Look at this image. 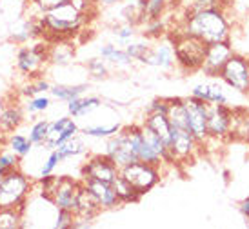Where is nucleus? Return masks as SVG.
<instances>
[{
    "instance_id": "33",
    "label": "nucleus",
    "mask_w": 249,
    "mask_h": 229,
    "mask_svg": "<svg viewBox=\"0 0 249 229\" xmlns=\"http://www.w3.org/2000/svg\"><path fill=\"white\" fill-rule=\"evenodd\" d=\"M208 9H224V4H222V0H189V2L182 4L184 17L200 13V11H208Z\"/></svg>"
},
{
    "instance_id": "25",
    "label": "nucleus",
    "mask_w": 249,
    "mask_h": 229,
    "mask_svg": "<svg viewBox=\"0 0 249 229\" xmlns=\"http://www.w3.org/2000/svg\"><path fill=\"white\" fill-rule=\"evenodd\" d=\"M4 146L9 147L11 151L18 157V159H26L29 153L33 151V142L29 140L28 135H22V133H7L6 135V140H4Z\"/></svg>"
},
{
    "instance_id": "50",
    "label": "nucleus",
    "mask_w": 249,
    "mask_h": 229,
    "mask_svg": "<svg viewBox=\"0 0 249 229\" xmlns=\"http://www.w3.org/2000/svg\"><path fill=\"white\" fill-rule=\"evenodd\" d=\"M246 95H248V98H249V89H248V93H246Z\"/></svg>"
},
{
    "instance_id": "45",
    "label": "nucleus",
    "mask_w": 249,
    "mask_h": 229,
    "mask_svg": "<svg viewBox=\"0 0 249 229\" xmlns=\"http://www.w3.org/2000/svg\"><path fill=\"white\" fill-rule=\"evenodd\" d=\"M89 228H93V220L84 218V216H75L73 226H71V229H89Z\"/></svg>"
},
{
    "instance_id": "36",
    "label": "nucleus",
    "mask_w": 249,
    "mask_h": 229,
    "mask_svg": "<svg viewBox=\"0 0 249 229\" xmlns=\"http://www.w3.org/2000/svg\"><path fill=\"white\" fill-rule=\"evenodd\" d=\"M18 167H20V159L9 147L0 144V178L9 171L18 169Z\"/></svg>"
},
{
    "instance_id": "14",
    "label": "nucleus",
    "mask_w": 249,
    "mask_h": 229,
    "mask_svg": "<svg viewBox=\"0 0 249 229\" xmlns=\"http://www.w3.org/2000/svg\"><path fill=\"white\" fill-rule=\"evenodd\" d=\"M233 46L231 40L229 42H214V44H208L206 55H204V62H202L200 71H204V75L208 76H218L220 70L224 68V64L229 60V56L233 55Z\"/></svg>"
},
{
    "instance_id": "12",
    "label": "nucleus",
    "mask_w": 249,
    "mask_h": 229,
    "mask_svg": "<svg viewBox=\"0 0 249 229\" xmlns=\"http://www.w3.org/2000/svg\"><path fill=\"white\" fill-rule=\"evenodd\" d=\"M117 164L106 155V153H97V155H91L89 159L86 160L80 167V176L82 178H95L100 182H111L115 180V176L118 175Z\"/></svg>"
},
{
    "instance_id": "8",
    "label": "nucleus",
    "mask_w": 249,
    "mask_h": 229,
    "mask_svg": "<svg viewBox=\"0 0 249 229\" xmlns=\"http://www.w3.org/2000/svg\"><path fill=\"white\" fill-rule=\"evenodd\" d=\"M202 144L195 139V135L186 125H171V144L169 149L173 153L177 164H193L198 157Z\"/></svg>"
},
{
    "instance_id": "22",
    "label": "nucleus",
    "mask_w": 249,
    "mask_h": 229,
    "mask_svg": "<svg viewBox=\"0 0 249 229\" xmlns=\"http://www.w3.org/2000/svg\"><path fill=\"white\" fill-rule=\"evenodd\" d=\"M142 124H145L151 131H155L160 137V140L169 147L171 144V124L167 115H160V113H145V118ZM171 151V149H169Z\"/></svg>"
},
{
    "instance_id": "1",
    "label": "nucleus",
    "mask_w": 249,
    "mask_h": 229,
    "mask_svg": "<svg viewBox=\"0 0 249 229\" xmlns=\"http://www.w3.org/2000/svg\"><path fill=\"white\" fill-rule=\"evenodd\" d=\"M36 18L42 28V36L48 42L70 40L78 35L88 24V17L82 11H78L71 0H66L44 11Z\"/></svg>"
},
{
    "instance_id": "15",
    "label": "nucleus",
    "mask_w": 249,
    "mask_h": 229,
    "mask_svg": "<svg viewBox=\"0 0 249 229\" xmlns=\"http://www.w3.org/2000/svg\"><path fill=\"white\" fill-rule=\"evenodd\" d=\"M80 133V127L75 122L73 117H58L55 120H49V129H48V142H46V149H56L62 146L66 140L75 137Z\"/></svg>"
},
{
    "instance_id": "21",
    "label": "nucleus",
    "mask_w": 249,
    "mask_h": 229,
    "mask_svg": "<svg viewBox=\"0 0 249 229\" xmlns=\"http://www.w3.org/2000/svg\"><path fill=\"white\" fill-rule=\"evenodd\" d=\"M68 40H56V42H49V55H48V62L53 64V66H58V68H66L73 62L75 58V49L71 48L70 44H66Z\"/></svg>"
},
{
    "instance_id": "46",
    "label": "nucleus",
    "mask_w": 249,
    "mask_h": 229,
    "mask_svg": "<svg viewBox=\"0 0 249 229\" xmlns=\"http://www.w3.org/2000/svg\"><path fill=\"white\" fill-rule=\"evenodd\" d=\"M238 209H240V213H242L244 218H248V220H249V194L246 196V198H244L242 202H240Z\"/></svg>"
},
{
    "instance_id": "11",
    "label": "nucleus",
    "mask_w": 249,
    "mask_h": 229,
    "mask_svg": "<svg viewBox=\"0 0 249 229\" xmlns=\"http://www.w3.org/2000/svg\"><path fill=\"white\" fill-rule=\"evenodd\" d=\"M106 155L109 157L115 164H117L118 169H122L127 164H133L137 162V155L133 151V146L129 142V137H127V131L122 125L113 137L106 139Z\"/></svg>"
},
{
    "instance_id": "2",
    "label": "nucleus",
    "mask_w": 249,
    "mask_h": 229,
    "mask_svg": "<svg viewBox=\"0 0 249 229\" xmlns=\"http://www.w3.org/2000/svg\"><path fill=\"white\" fill-rule=\"evenodd\" d=\"M178 31L196 36L206 44L231 40V24L224 9H208L184 17L180 20Z\"/></svg>"
},
{
    "instance_id": "17",
    "label": "nucleus",
    "mask_w": 249,
    "mask_h": 229,
    "mask_svg": "<svg viewBox=\"0 0 249 229\" xmlns=\"http://www.w3.org/2000/svg\"><path fill=\"white\" fill-rule=\"evenodd\" d=\"M80 182H82L84 188L93 194V198L98 202V206L102 208V211L117 209L122 206V202L117 196L113 186L107 184V182H100V180H95V178H80Z\"/></svg>"
},
{
    "instance_id": "32",
    "label": "nucleus",
    "mask_w": 249,
    "mask_h": 229,
    "mask_svg": "<svg viewBox=\"0 0 249 229\" xmlns=\"http://www.w3.org/2000/svg\"><path fill=\"white\" fill-rule=\"evenodd\" d=\"M48 129H49L48 118L33 120V124L29 125V131H28V137L33 142V146H38V147L46 146V142H48Z\"/></svg>"
},
{
    "instance_id": "4",
    "label": "nucleus",
    "mask_w": 249,
    "mask_h": 229,
    "mask_svg": "<svg viewBox=\"0 0 249 229\" xmlns=\"http://www.w3.org/2000/svg\"><path fill=\"white\" fill-rule=\"evenodd\" d=\"M171 42H173L175 49V62L180 70L184 73L200 71L208 44L193 35L182 33V31H177L175 36H171Z\"/></svg>"
},
{
    "instance_id": "30",
    "label": "nucleus",
    "mask_w": 249,
    "mask_h": 229,
    "mask_svg": "<svg viewBox=\"0 0 249 229\" xmlns=\"http://www.w3.org/2000/svg\"><path fill=\"white\" fill-rule=\"evenodd\" d=\"M51 104H53L51 95L42 93V95H35V97L26 98V102H24V111L29 113L31 117H35V115H42V113L48 111L49 107H51Z\"/></svg>"
},
{
    "instance_id": "39",
    "label": "nucleus",
    "mask_w": 249,
    "mask_h": 229,
    "mask_svg": "<svg viewBox=\"0 0 249 229\" xmlns=\"http://www.w3.org/2000/svg\"><path fill=\"white\" fill-rule=\"evenodd\" d=\"M60 162H62V159H60L58 151H56V149H49L48 159L44 160L40 171H38V176H49V175H53Z\"/></svg>"
},
{
    "instance_id": "3",
    "label": "nucleus",
    "mask_w": 249,
    "mask_h": 229,
    "mask_svg": "<svg viewBox=\"0 0 249 229\" xmlns=\"http://www.w3.org/2000/svg\"><path fill=\"white\" fill-rule=\"evenodd\" d=\"M35 182L18 169H13L0 178V209L26 208Z\"/></svg>"
},
{
    "instance_id": "28",
    "label": "nucleus",
    "mask_w": 249,
    "mask_h": 229,
    "mask_svg": "<svg viewBox=\"0 0 249 229\" xmlns=\"http://www.w3.org/2000/svg\"><path fill=\"white\" fill-rule=\"evenodd\" d=\"M111 186H113L115 193H117V196L120 198L122 204H137V202L142 198V196L137 193V189L133 188L131 184L120 175V171H118V175L115 176V180L111 182Z\"/></svg>"
},
{
    "instance_id": "20",
    "label": "nucleus",
    "mask_w": 249,
    "mask_h": 229,
    "mask_svg": "<svg viewBox=\"0 0 249 229\" xmlns=\"http://www.w3.org/2000/svg\"><path fill=\"white\" fill-rule=\"evenodd\" d=\"M98 56L104 58L106 62L113 64L117 68H124V70L125 68H131L133 62H135L129 56V53L124 48H118L117 44H102L98 48Z\"/></svg>"
},
{
    "instance_id": "48",
    "label": "nucleus",
    "mask_w": 249,
    "mask_h": 229,
    "mask_svg": "<svg viewBox=\"0 0 249 229\" xmlns=\"http://www.w3.org/2000/svg\"><path fill=\"white\" fill-rule=\"evenodd\" d=\"M4 140H6V133L0 129V144H4Z\"/></svg>"
},
{
    "instance_id": "27",
    "label": "nucleus",
    "mask_w": 249,
    "mask_h": 229,
    "mask_svg": "<svg viewBox=\"0 0 249 229\" xmlns=\"http://www.w3.org/2000/svg\"><path fill=\"white\" fill-rule=\"evenodd\" d=\"M56 151H58V155H60L62 162L64 160L78 159V157H82V155L88 153V144L84 142L82 137L75 135V137H71L70 140H66L62 146L56 147Z\"/></svg>"
},
{
    "instance_id": "6",
    "label": "nucleus",
    "mask_w": 249,
    "mask_h": 229,
    "mask_svg": "<svg viewBox=\"0 0 249 229\" xmlns=\"http://www.w3.org/2000/svg\"><path fill=\"white\" fill-rule=\"evenodd\" d=\"M120 175L131 184L133 188L137 189V193L140 196H144L145 193H149L160 182V178H162V167L137 160V162L122 167Z\"/></svg>"
},
{
    "instance_id": "41",
    "label": "nucleus",
    "mask_w": 249,
    "mask_h": 229,
    "mask_svg": "<svg viewBox=\"0 0 249 229\" xmlns=\"http://www.w3.org/2000/svg\"><path fill=\"white\" fill-rule=\"evenodd\" d=\"M149 48H151V46H149L147 42H133V40L124 46V49L129 53V56H131L133 60H139V62L144 58L145 55H147Z\"/></svg>"
},
{
    "instance_id": "37",
    "label": "nucleus",
    "mask_w": 249,
    "mask_h": 229,
    "mask_svg": "<svg viewBox=\"0 0 249 229\" xmlns=\"http://www.w3.org/2000/svg\"><path fill=\"white\" fill-rule=\"evenodd\" d=\"M86 70L89 73V76L93 80H106L109 76V68H107V62L100 56H95V58H89L86 62Z\"/></svg>"
},
{
    "instance_id": "16",
    "label": "nucleus",
    "mask_w": 249,
    "mask_h": 229,
    "mask_svg": "<svg viewBox=\"0 0 249 229\" xmlns=\"http://www.w3.org/2000/svg\"><path fill=\"white\" fill-rule=\"evenodd\" d=\"M144 66H151V68H159V70H173L177 62H175V49L171 38H162L159 40L157 46H151L147 55L140 60Z\"/></svg>"
},
{
    "instance_id": "9",
    "label": "nucleus",
    "mask_w": 249,
    "mask_h": 229,
    "mask_svg": "<svg viewBox=\"0 0 249 229\" xmlns=\"http://www.w3.org/2000/svg\"><path fill=\"white\" fill-rule=\"evenodd\" d=\"M218 78L228 88L246 95L249 89V58L238 55V53H233L220 70Z\"/></svg>"
},
{
    "instance_id": "44",
    "label": "nucleus",
    "mask_w": 249,
    "mask_h": 229,
    "mask_svg": "<svg viewBox=\"0 0 249 229\" xmlns=\"http://www.w3.org/2000/svg\"><path fill=\"white\" fill-rule=\"evenodd\" d=\"M62 2H66V0H35V2L29 4V6L35 9V17H38L40 13L48 11V9H51V7L58 6V4H62Z\"/></svg>"
},
{
    "instance_id": "43",
    "label": "nucleus",
    "mask_w": 249,
    "mask_h": 229,
    "mask_svg": "<svg viewBox=\"0 0 249 229\" xmlns=\"http://www.w3.org/2000/svg\"><path fill=\"white\" fill-rule=\"evenodd\" d=\"M167 109H169V98H155L149 102L145 113H160V115H167Z\"/></svg>"
},
{
    "instance_id": "18",
    "label": "nucleus",
    "mask_w": 249,
    "mask_h": 229,
    "mask_svg": "<svg viewBox=\"0 0 249 229\" xmlns=\"http://www.w3.org/2000/svg\"><path fill=\"white\" fill-rule=\"evenodd\" d=\"M98 107H102V98L97 95H82L68 102V115L73 118H82L97 111Z\"/></svg>"
},
{
    "instance_id": "42",
    "label": "nucleus",
    "mask_w": 249,
    "mask_h": 229,
    "mask_svg": "<svg viewBox=\"0 0 249 229\" xmlns=\"http://www.w3.org/2000/svg\"><path fill=\"white\" fill-rule=\"evenodd\" d=\"M206 102H208V104H228L229 98H228V95L224 93V89H222L220 86L209 82L208 100H206Z\"/></svg>"
},
{
    "instance_id": "23",
    "label": "nucleus",
    "mask_w": 249,
    "mask_h": 229,
    "mask_svg": "<svg viewBox=\"0 0 249 229\" xmlns=\"http://www.w3.org/2000/svg\"><path fill=\"white\" fill-rule=\"evenodd\" d=\"M100 213H102V208H100L98 202L93 198V194L82 186V188H80V193H78V198H76L75 216H84V218L95 220Z\"/></svg>"
},
{
    "instance_id": "26",
    "label": "nucleus",
    "mask_w": 249,
    "mask_h": 229,
    "mask_svg": "<svg viewBox=\"0 0 249 229\" xmlns=\"http://www.w3.org/2000/svg\"><path fill=\"white\" fill-rule=\"evenodd\" d=\"M26 208H4L0 209V229H18L28 228Z\"/></svg>"
},
{
    "instance_id": "47",
    "label": "nucleus",
    "mask_w": 249,
    "mask_h": 229,
    "mask_svg": "<svg viewBox=\"0 0 249 229\" xmlns=\"http://www.w3.org/2000/svg\"><path fill=\"white\" fill-rule=\"evenodd\" d=\"M95 2H97L98 7H113V6H118L124 0H95Z\"/></svg>"
},
{
    "instance_id": "35",
    "label": "nucleus",
    "mask_w": 249,
    "mask_h": 229,
    "mask_svg": "<svg viewBox=\"0 0 249 229\" xmlns=\"http://www.w3.org/2000/svg\"><path fill=\"white\" fill-rule=\"evenodd\" d=\"M120 124H97V125H86L82 129V135L89 139H109L120 129Z\"/></svg>"
},
{
    "instance_id": "29",
    "label": "nucleus",
    "mask_w": 249,
    "mask_h": 229,
    "mask_svg": "<svg viewBox=\"0 0 249 229\" xmlns=\"http://www.w3.org/2000/svg\"><path fill=\"white\" fill-rule=\"evenodd\" d=\"M180 0H144V17L145 20H155L166 17L167 11Z\"/></svg>"
},
{
    "instance_id": "34",
    "label": "nucleus",
    "mask_w": 249,
    "mask_h": 229,
    "mask_svg": "<svg viewBox=\"0 0 249 229\" xmlns=\"http://www.w3.org/2000/svg\"><path fill=\"white\" fill-rule=\"evenodd\" d=\"M49 89H51V82L40 75L35 78H29V82L22 88L20 93L24 98H29L35 97V95H42V93H49Z\"/></svg>"
},
{
    "instance_id": "13",
    "label": "nucleus",
    "mask_w": 249,
    "mask_h": 229,
    "mask_svg": "<svg viewBox=\"0 0 249 229\" xmlns=\"http://www.w3.org/2000/svg\"><path fill=\"white\" fill-rule=\"evenodd\" d=\"M80 188H82V182L73 178V176H68V175L58 176L55 189L49 194V200L55 204L56 209H70L75 213Z\"/></svg>"
},
{
    "instance_id": "38",
    "label": "nucleus",
    "mask_w": 249,
    "mask_h": 229,
    "mask_svg": "<svg viewBox=\"0 0 249 229\" xmlns=\"http://www.w3.org/2000/svg\"><path fill=\"white\" fill-rule=\"evenodd\" d=\"M137 31H135V26H129V24H118L113 28V36L117 38V42L120 46H125L135 38Z\"/></svg>"
},
{
    "instance_id": "19",
    "label": "nucleus",
    "mask_w": 249,
    "mask_h": 229,
    "mask_svg": "<svg viewBox=\"0 0 249 229\" xmlns=\"http://www.w3.org/2000/svg\"><path fill=\"white\" fill-rule=\"evenodd\" d=\"M26 118V111L24 107L18 104H6L0 111V129L6 133L17 131Z\"/></svg>"
},
{
    "instance_id": "24",
    "label": "nucleus",
    "mask_w": 249,
    "mask_h": 229,
    "mask_svg": "<svg viewBox=\"0 0 249 229\" xmlns=\"http://www.w3.org/2000/svg\"><path fill=\"white\" fill-rule=\"evenodd\" d=\"M88 89H89V84H55V86H51L49 95L51 98H56V100L68 104L73 98L82 97Z\"/></svg>"
},
{
    "instance_id": "31",
    "label": "nucleus",
    "mask_w": 249,
    "mask_h": 229,
    "mask_svg": "<svg viewBox=\"0 0 249 229\" xmlns=\"http://www.w3.org/2000/svg\"><path fill=\"white\" fill-rule=\"evenodd\" d=\"M233 139L244 140L249 144V109L235 107V129Z\"/></svg>"
},
{
    "instance_id": "10",
    "label": "nucleus",
    "mask_w": 249,
    "mask_h": 229,
    "mask_svg": "<svg viewBox=\"0 0 249 229\" xmlns=\"http://www.w3.org/2000/svg\"><path fill=\"white\" fill-rule=\"evenodd\" d=\"M184 111L189 131L195 135V139L200 142L202 146L209 140L208 135V102L195 97H182Z\"/></svg>"
},
{
    "instance_id": "7",
    "label": "nucleus",
    "mask_w": 249,
    "mask_h": 229,
    "mask_svg": "<svg viewBox=\"0 0 249 229\" xmlns=\"http://www.w3.org/2000/svg\"><path fill=\"white\" fill-rule=\"evenodd\" d=\"M235 129V107L228 104H208V135L209 140H231Z\"/></svg>"
},
{
    "instance_id": "49",
    "label": "nucleus",
    "mask_w": 249,
    "mask_h": 229,
    "mask_svg": "<svg viewBox=\"0 0 249 229\" xmlns=\"http://www.w3.org/2000/svg\"><path fill=\"white\" fill-rule=\"evenodd\" d=\"M20 2H24V4H28V2H29V0H20Z\"/></svg>"
},
{
    "instance_id": "5",
    "label": "nucleus",
    "mask_w": 249,
    "mask_h": 229,
    "mask_svg": "<svg viewBox=\"0 0 249 229\" xmlns=\"http://www.w3.org/2000/svg\"><path fill=\"white\" fill-rule=\"evenodd\" d=\"M48 55H49V42H40L38 38L28 44H22L18 51H17V58H15V66L18 73L26 76V78H35L40 76L46 71L48 66Z\"/></svg>"
},
{
    "instance_id": "40",
    "label": "nucleus",
    "mask_w": 249,
    "mask_h": 229,
    "mask_svg": "<svg viewBox=\"0 0 249 229\" xmlns=\"http://www.w3.org/2000/svg\"><path fill=\"white\" fill-rule=\"evenodd\" d=\"M73 220H75V213L73 211H70V209H56V215L53 218L51 226L55 229H71Z\"/></svg>"
}]
</instances>
